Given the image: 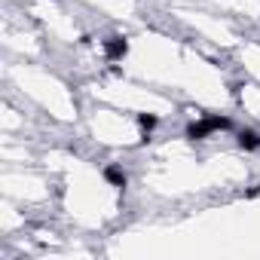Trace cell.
Returning <instances> with one entry per match:
<instances>
[{"mask_svg": "<svg viewBox=\"0 0 260 260\" xmlns=\"http://www.w3.org/2000/svg\"><path fill=\"white\" fill-rule=\"evenodd\" d=\"M226 125H230L226 116H208V119L193 122V125L187 128V138H190V141H202V138H208L211 132H220V128H226Z\"/></svg>", "mask_w": 260, "mask_h": 260, "instance_id": "cell-1", "label": "cell"}, {"mask_svg": "<svg viewBox=\"0 0 260 260\" xmlns=\"http://www.w3.org/2000/svg\"><path fill=\"white\" fill-rule=\"evenodd\" d=\"M104 52H107V58L119 61V58L128 52V43H125V37H110V40L104 43Z\"/></svg>", "mask_w": 260, "mask_h": 260, "instance_id": "cell-2", "label": "cell"}, {"mask_svg": "<svg viewBox=\"0 0 260 260\" xmlns=\"http://www.w3.org/2000/svg\"><path fill=\"white\" fill-rule=\"evenodd\" d=\"M239 144H242L245 150H254V147H260V135H257V132H242V135H239Z\"/></svg>", "mask_w": 260, "mask_h": 260, "instance_id": "cell-3", "label": "cell"}, {"mask_svg": "<svg viewBox=\"0 0 260 260\" xmlns=\"http://www.w3.org/2000/svg\"><path fill=\"white\" fill-rule=\"evenodd\" d=\"M104 178H107V181H113L116 187H125V175H122V172H119L116 166H110V169L104 172Z\"/></svg>", "mask_w": 260, "mask_h": 260, "instance_id": "cell-4", "label": "cell"}, {"mask_svg": "<svg viewBox=\"0 0 260 260\" xmlns=\"http://www.w3.org/2000/svg\"><path fill=\"white\" fill-rule=\"evenodd\" d=\"M138 125L144 128V132H150V128L156 125V116H147V113H141V116H138Z\"/></svg>", "mask_w": 260, "mask_h": 260, "instance_id": "cell-5", "label": "cell"}]
</instances>
